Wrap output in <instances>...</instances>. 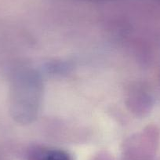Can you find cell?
I'll use <instances>...</instances> for the list:
<instances>
[{
    "mask_svg": "<svg viewBox=\"0 0 160 160\" xmlns=\"http://www.w3.org/2000/svg\"><path fill=\"white\" fill-rule=\"evenodd\" d=\"M28 160H72L68 152L48 148H35L28 154Z\"/></svg>",
    "mask_w": 160,
    "mask_h": 160,
    "instance_id": "1",
    "label": "cell"
}]
</instances>
